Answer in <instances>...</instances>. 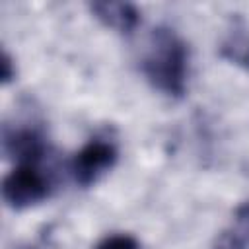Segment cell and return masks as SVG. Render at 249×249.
Instances as JSON below:
<instances>
[{
	"label": "cell",
	"instance_id": "cell-7",
	"mask_svg": "<svg viewBox=\"0 0 249 249\" xmlns=\"http://www.w3.org/2000/svg\"><path fill=\"white\" fill-rule=\"evenodd\" d=\"M237 228L224 231L216 239L214 249H247L249 243V204H243L237 210Z\"/></svg>",
	"mask_w": 249,
	"mask_h": 249
},
{
	"label": "cell",
	"instance_id": "cell-3",
	"mask_svg": "<svg viewBox=\"0 0 249 249\" xmlns=\"http://www.w3.org/2000/svg\"><path fill=\"white\" fill-rule=\"evenodd\" d=\"M117 156L119 152L113 142L91 138L74 154L70 161V173L80 187H89L115 165Z\"/></svg>",
	"mask_w": 249,
	"mask_h": 249
},
{
	"label": "cell",
	"instance_id": "cell-5",
	"mask_svg": "<svg viewBox=\"0 0 249 249\" xmlns=\"http://www.w3.org/2000/svg\"><path fill=\"white\" fill-rule=\"evenodd\" d=\"M89 12L109 29H115L117 33L130 35L138 23H140V12L130 2H91Z\"/></svg>",
	"mask_w": 249,
	"mask_h": 249
},
{
	"label": "cell",
	"instance_id": "cell-9",
	"mask_svg": "<svg viewBox=\"0 0 249 249\" xmlns=\"http://www.w3.org/2000/svg\"><path fill=\"white\" fill-rule=\"evenodd\" d=\"M14 78H16L14 60H12V56L4 51V53H2V84L6 86V84H10Z\"/></svg>",
	"mask_w": 249,
	"mask_h": 249
},
{
	"label": "cell",
	"instance_id": "cell-6",
	"mask_svg": "<svg viewBox=\"0 0 249 249\" xmlns=\"http://www.w3.org/2000/svg\"><path fill=\"white\" fill-rule=\"evenodd\" d=\"M220 56L231 64L249 70V33L245 29H233L220 45Z\"/></svg>",
	"mask_w": 249,
	"mask_h": 249
},
{
	"label": "cell",
	"instance_id": "cell-4",
	"mask_svg": "<svg viewBox=\"0 0 249 249\" xmlns=\"http://www.w3.org/2000/svg\"><path fill=\"white\" fill-rule=\"evenodd\" d=\"M2 144L6 156L16 160L19 165H37V161L45 156V140L33 128H6Z\"/></svg>",
	"mask_w": 249,
	"mask_h": 249
},
{
	"label": "cell",
	"instance_id": "cell-8",
	"mask_svg": "<svg viewBox=\"0 0 249 249\" xmlns=\"http://www.w3.org/2000/svg\"><path fill=\"white\" fill-rule=\"evenodd\" d=\"M95 249H140V243L136 241V237L128 233H115L101 239L95 245Z\"/></svg>",
	"mask_w": 249,
	"mask_h": 249
},
{
	"label": "cell",
	"instance_id": "cell-1",
	"mask_svg": "<svg viewBox=\"0 0 249 249\" xmlns=\"http://www.w3.org/2000/svg\"><path fill=\"white\" fill-rule=\"evenodd\" d=\"M140 66L154 89L175 99L185 95L189 78V47L173 29H152Z\"/></svg>",
	"mask_w": 249,
	"mask_h": 249
},
{
	"label": "cell",
	"instance_id": "cell-2",
	"mask_svg": "<svg viewBox=\"0 0 249 249\" xmlns=\"http://www.w3.org/2000/svg\"><path fill=\"white\" fill-rule=\"evenodd\" d=\"M49 196V181L37 165L23 163L14 167L2 181V198L14 210L29 208Z\"/></svg>",
	"mask_w": 249,
	"mask_h": 249
}]
</instances>
